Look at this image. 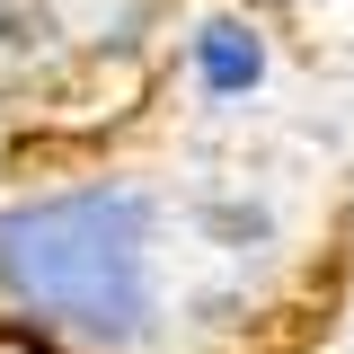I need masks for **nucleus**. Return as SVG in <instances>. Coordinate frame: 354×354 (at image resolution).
<instances>
[{"instance_id": "1", "label": "nucleus", "mask_w": 354, "mask_h": 354, "mask_svg": "<svg viewBox=\"0 0 354 354\" xmlns=\"http://www.w3.org/2000/svg\"><path fill=\"white\" fill-rule=\"evenodd\" d=\"M151 213L142 195L88 186V195H53V204H9L0 213V274L53 310L62 328L133 346L151 319Z\"/></svg>"}, {"instance_id": "3", "label": "nucleus", "mask_w": 354, "mask_h": 354, "mask_svg": "<svg viewBox=\"0 0 354 354\" xmlns=\"http://www.w3.org/2000/svg\"><path fill=\"white\" fill-rule=\"evenodd\" d=\"M0 354H36V346H27V337H0Z\"/></svg>"}, {"instance_id": "2", "label": "nucleus", "mask_w": 354, "mask_h": 354, "mask_svg": "<svg viewBox=\"0 0 354 354\" xmlns=\"http://www.w3.org/2000/svg\"><path fill=\"white\" fill-rule=\"evenodd\" d=\"M195 62H204V80L221 88V97H230V88H248L257 80V36H248V27H230V18H221V27H204V36H195Z\"/></svg>"}]
</instances>
